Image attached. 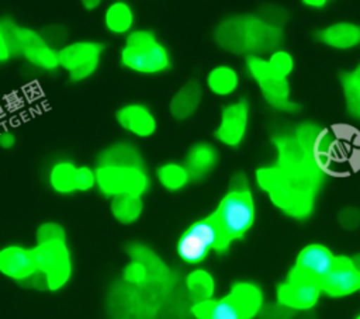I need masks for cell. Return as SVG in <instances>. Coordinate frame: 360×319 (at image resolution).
Returning a JSON list of instances; mask_svg holds the SVG:
<instances>
[{
	"mask_svg": "<svg viewBox=\"0 0 360 319\" xmlns=\"http://www.w3.org/2000/svg\"><path fill=\"white\" fill-rule=\"evenodd\" d=\"M284 39L283 27L257 14H238L224 18L214 30L215 44L225 52L242 56L271 53Z\"/></svg>",
	"mask_w": 360,
	"mask_h": 319,
	"instance_id": "cell-1",
	"label": "cell"
},
{
	"mask_svg": "<svg viewBox=\"0 0 360 319\" xmlns=\"http://www.w3.org/2000/svg\"><path fill=\"white\" fill-rule=\"evenodd\" d=\"M259 187L271 202L291 216H305L312 207L316 173L312 170H284L277 164L256 171Z\"/></svg>",
	"mask_w": 360,
	"mask_h": 319,
	"instance_id": "cell-2",
	"label": "cell"
},
{
	"mask_svg": "<svg viewBox=\"0 0 360 319\" xmlns=\"http://www.w3.org/2000/svg\"><path fill=\"white\" fill-rule=\"evenodd\" d=\"M22 58L30 66L42 72H53L59 67L58 49L42 35L28 27L18 25L4 17L0 21V62Z\"/></svg>",
	"mask_w": 360,
	"mask_h": 319,
	"instance_id": "cell-3",
	"label": "cell"
},
{
	"mask_svg": "<svg viewBox=\"0 0 360 319\" xmlns=\"http://www.w3.org/2000/svg\"><path fill=\"white\" fill-rule=\"evenodd\" d=\"M212 214L228 246L233 240L242 239L252 229L256 208L249 180L245 174L236 173L232 177L226 194Z\"/></svg>",
	"mask_w": 360,
	"mask_h": 319,
	"instance_id": "cell-4",
	"label": "cell"
},
{
	"mask_svg": "<svg viewBox=\"0 0 360 319\" xmlns=\"http://www.w3.org/2000/svg\"><path fill=\"white\" fill-rule=\"evenodd\" d=\"M262 305V289L253 282L239 281L222 298L194 302L191 312L197 319H253Z\"/></svg>",
	"mask_w": 360,
	"mask_h": 319,
	"instance_id": "cell-5",
	"label": "cell"
},
{
	"mask_svg": "<svg viewBox=\"0 0 360 319\" xmlns=\"http://www.w3.org/2000/svg\"><path fill=\"white\" fill-rule=\"evenodd\" d=\"M121 65L135 73L159 74L170 69L166 45L150 30H132L120 53Z\"/></svg>",
	"mask_w": 360,
	"mask_h": 319,
	"instance_id": "cell-6",
	"label": "cell"
},
{
	"mask_svg": "<svg viewBox=\"0 0 360 319\" xmlns=\"http://www.w3.org/2000/svg\"><path fill=\"white\" fill-rule=\"evenodd\" d=\"M228 249L214 214L193 222L177 242V254L187 264L204 261L211 250L222 253Z\"/></svg>",
	"mask_w": 360,
	"mask_h": 319,
	"instance_id": "cell-7",
	"label": "cell"
},
{
	"mask_svg": "<svg viewBox=\"0 0 360 319\" xmlns=\"http://www.w3.org/2000/svg\"><path fill=\"white\" fill-rule=\"evenodd\" d=\"M245 67L250 79L257 84L266 104L276 111L294 112L298 105L291 100L288 77L277 74L269 65L267 58L255 55L245 59Z\"/></svg>",
	"mask_w": 360,
	"mask_h": 319,
	"instance_id": "cell-8",
	"label": "cell"
},
{
	"mask_svg": "<svg viewBox=\"0 0 360 319\" xmlns=\"http://www.w3.org/2000/svg\"><path fill=\"white\" fill-rule=\"evenodd\" d=\"M32 252L38 274L44 277L45 285L49 289L62 288L72 274V261L66 239L37 242Z\"/></svg>",
	"mask_w": 360,
	"mask_h": 319,
	"instance_id": "cell-9",
	"label": "cell"
},
{
	"mask_svg": "<svg viewBox=\"0 0 360 319\" xmlns=\"http://www.w3.org/2000/svg\"><path fill=\"white\" fill-rule=\"evenodd\" d=\"M97 187L105 197L121 194L143 195L149 185L145 166H97Z\"/></svg>",
	"mask_w": 360,
	"mask_h": 319,
	"instance_id": "cell-10",
	"label": "cell"
},
{
	"mask_svg": "<svg viewBox=\"0 0 360 319\" xmlns=\"http://www.w3.org/2000/svg\"><path fill=\"white\" fill-rule=\"evenodd\" d=\"M103 51L104 45L97 41L69 42L58 51L59 67L68 73L72 82H83L98 69Z\"/></svg>",
	"mask_w": 360,
	"mask_h": 319,
	"instance_id": "cell-11",
	"label": "cell"
},
{
	"mask_svg": "<svg viewBox=\"0 0 360 319\" xmlns=\"http://www.w3.org/2000/svg\"><path fill=\"white\" fill-rule=\"evenodd\" d=\"M248 126L249 103L245 98H239L222 107L219 124L214 131V136L219 143L228 148H238L246 136Z\"/></svg>",
	"mask_w": 360,
	"mask_h": 319,
	"instance_id": "cell-12",
	"label": "cell"
},
{
	"mask_svg": "<svg viewBox=\"0 0 360 319\" xmlns=\"http://www.w3.org/2000/svg\"><path fill=\"white\" fill-rule=\"evenodd\" d=\"M321 282L309 277L291 273L277 289L278 302L288 309H311L321 297Z\"/></svg>",
	"mask_w": 360,
	"mask_h": 319,
	"instance_id": "cell-13",
	"label": "cell"
},
{
	"mask_svg": "<svg viewBox=\"0 0 360 319\" xmlns=\"http://www.w3.org/2000/svg\"><path fill=\"white\" fill-rule=\"evenodd\" d=\"M338 257L323 245L312 243L305 246L297 257L295 266L291 273L309 277L316 281H322L326 274L336 264Z\"/></svg>",
	"mask_w": 360,
	"mask_h": 319,
	"instance_id": "cell-14",
	"label": "cell"
},
{
	"mask_svg": "<svg viewBox=\"0 0 360 319\" xmlns=\"http://www.w3.org/2000/svg\"><path fill=\"white\" fill-rule=\"evenodd\" d=\"M118 125L138 138H148L156 132L158 121L152 110L142 103H128L115 112Z\"/></svg>",
	"mask_w": 360,
	"mask_h": 319,
	"instance_id": "cell-15",
	"label": "cell"
},
{
	"mask_svg": "<svg viewBox=\"0 0 360 319\" xmlns=\"http://www.w3.org/2000/svg\"><path fill=\"white\" fill-rule=\"evenodd\" d=\"M321 288L330 297L350 295L360 289V268L347 259L340 257L321 281Z\"/></svg>",
	"mask_w": 360,
	"mask_h": 319,
	"instance_id": "cell-16",
	"label": "cell"
},
{
	"mask_svg": "<svg viewBox=\"0 0 360 319\" xmlns=\"http://www.w3.org/2000/svg\"><path fill=\"white\" fill-rule=\"evenodd\" d=\"M315 39L335 51H353L360 46V24L356 21H335L314 32Z\"/></svg>",
	"mask_w": 360,
	"mask_h": 319,
	"instance_id": "cell-17",
	"label": "cell"
},
{
	"mask_svg": "<svg viewBox=\"0 0 360 319\" xmlns=\"http://www.w3.org/2000/svg\"><path fill=\"white\" fill-rule=\"evenodd\" d=\"M0 271L3 275L24 281L38 274L32 249L11 245L0 252Z\"/></svg>",
	"mask_w": 360,
	"mask_h": 319,
	"instance_id": "cell-18",
	"label": "cell"
},
{
	"mask_svg": "<svg viewBox=\"0 0 360 319\" xmlns=\"http://www.w3.org/2000/svg\"><path fill=\"white\" fill-rule=\"evenodd\" d=\"M218 150L208 142L191 145L184 157V166L188 170L191 181H201L210 176L218 164Z\"/></svg>",
	"mask_w": 360,
	"mask_h": 319,
	"instance_id": "cell-19",
	"label": "cell"
},
{
	"mask_svg": "<svg viewBox=\"0 0 360 319\" xmlns=\"http://www.w3.org/2000/svg\"><path fill=\"white\" fill-rule=\"evenodd\" d=\"M201 84L197 80H188L173 94L169 103V111L174 119L186 121L197 112V110L201 105Z\"/></svg>",
	"mask_w": 360,
	"mask_h": 319,
	"instance_id": "cell-20",
	"label": "cell"
},
{
	"mask_svg": "<svg viewBox=\"0 0 360 319\" xmlns=\"http://www.w3.org/2000/svg\"><path fill=\"white\" fill-rule=\"evenodd\" d=\"M135 22V13L125 0H115L108 4L104 13V25L112 35H128Z\"/></svg>",
	"mask_w": 360,
	"mask_h": 319,
	"instance_id": "cell-21",
	"label": "cell"
},
{
	"mask_svg": "<svg viewBox=\"0 0 360 319\" xmlns=\"http://www.w3.org/2000/svg\"><path fill=\"white\" fill-rule=\"evenodd\" d=\"M205 83L212 94L228 97L239 87V73L231 65H217L208 72Z\"/></svg>",
	"mask_w": 360,
	"mask_h": 319,
	"instance_id": "cell-22",
	"label": "cell"
},
{
	"mask_svg": "<svg viewBox=\"0 0 360 319\" xmlns=\"http://www.w3.org/2000/svg\"><path fill=\"white\" fill-rule=\"evenodd\" d=\"M145 166L139 150L127 142H120L104 149L97 157V166Z\"/></svg>",
	"mask_w": 360,
	"mask_h": 319,
	"instance_id": "cell-23",
	"label": "cell"
},
{
	"mask_svg": "<svg viewBox=\"0 0 360 319\" xmlns=\"http://www.w3.org/2000/svg\"><path fill=\"white\" fill-rule=\"evenodd\" d=\"M142 195L121 194L111 198V214L118 222L124 225H129L138 221L142 214Z\"/></svg>",
	"mask_w": 360,
	"mask_h": 319,
	"instance_id": "cell-24",
	"label": "cell"
},
{
	"mask_svg": "<svg viewBox=\"0 0 360 319\" xmlns=\"http://www.w3.org/2000/svg\"><path fill=\"white\" fill-rule=\"evenodd\" d=\"M156 177L160 185L167 191H180L191 181L184 163L177 162H167L160 164L156 170Z\"/></svg>",
	"mask_w": 360,
	"mask_h": 319,
	"instance_id": "cell-25",
	"label": "cell"
},
{
	"mask_svg": "<svg viewBox=\"0 0 360 319\" xmlns=\"http://www.w3.org/2000/svg\"><path fill=\"white\" fill-rule=\"evenodd\" d=\"M76 170L75 166L69 160L56 162L49 171V184L53 191L59 194H70L76 191Z\"/></svg>",
	"mask_w": 360,
	"mask_h": 319,
	"instance_id": "cell-26",
	"label": "cell"
},
{
	"mask_svg": "<svg viewBox=\"0 0 360 319\" xmlns=\"http://www.w3.org/2000/svg\"><path fill=\"white\" fill-rule=\"evenodd\" d=\"M347 111L360 118V62L340 76Z\"/></svg>",
	"mask_w": 360,
	"mask_h": 319,
	"instance_id": "cell-27",
	"label": "cell"
},
{
	"mask_svg": "<svg viewBox=\"0 0 360 319\" xmlns=\"http://www.w3.org/2000/svg\"><path fill=\"white\" fill-rule=\"evenodd\" d=\"M187 287L194 302L207 301L214 294V280L205 270H195L187 277Z\"/></svg>",
	"mask_w": 360,
	"mask_h": 319,
	"instance_id": "cell-28",
	"label": "cell"
},
{
	"mask_svg": "<svg viewBox=\"0 0 360 319\" xmlns=\"http://www.w3.org/2000/svg\"><path fill=\"white\" fill-rule=\"evenodd\" d=\"M267 62L277 74L284 77H288L294 70V58L288 51L283 48H278L269 53Z\"/></svg>",
	"mask_w": 360,
	"mask_h": 319,
	"instance_id": "cell-29",
	"label": "cell"
},
{
	"mask_svg": "<svg viewBox=\"0 0 360 319\" xmlns=\"http://www.w3.org/2000/svg\"><path fill=\"white\" fill-rule=\"evenodd\" d=\"M97 185L96 170L89 166H79L76 170V191H89Z\"/></svg>",
	"mask_w": 360,
	"mask_h": 319,
	"instance_id": "cell-30",
	"label": "cell"
},
{
	"mask_svg": "<svg viewBox=\"0 0 360 319\" xmlns=\"http://www.w3.org/2000/svg\"><path fill=\"white\" fill-rule=\"evenodd\" d=\"M42 35L45 37V39L53 46L56 48L58 51L66 45V41H68V31L66 28H63L62 25H51V27H46L44 28L42 31Z\"/></svg>",
	"mask_w": 360,
	"mask_h": 319,
	"instance_id": "cell-31",
	"label": "cell"
},
{
	"mask_svg": "<svg viewBox=\"0 0 360 319\" xmlns=\"http://www.w3.org/2000/svg\"><path fill=\"white\" fill-rule=\"evenodd\" d=\"M149 274V270L146 268V266L138 260L132 261L131 264H128L124 270V277L125 280H128L132 284H141L146 280Z\"/></svg>",
	"mask_w": 360,
	"mask_h": 319,
	"instance_id": "cell-32",
	"label": "cell"
},
{
	"mask_svg": "<svg viewBox=\"0 0 360 319\" xmlns=\"http://www.w3.org/2000/svg\"><path fill=\"white\" fill-rule=\"evenodd\" d=\"M53 239H66L63 228L55 222L42 223L38 228L37 240L41 242V240H53Z\"/></svg>",
	"mask_w": 360,
	"mask_h": 319,
	"instance_id": "cell-33",
	"label": "cell"
},
{
	"mask_svg": "<svg viewBox=\"0 0 360 319\" xmlns=\"http://www.w3.org/2000/svg\"><path fill=\"white\" fill-rule=\"evenodd\" d=\"M15 145V136L13 132L10 131H4L1 135H0V146L3 149H10Z\"/></svg>",
	"mask_w": 360,
	"mask_h": 319,
	"instance_id": "cell-34",
	"label": "cell"
},
{
	"mask_svg": "<svg viewBox=\"0 0 360 319\" xmlns=\"http://www.w3.org/2000/svg\"><path fill=\"white\" fill-rule=\"evenodd\" d=\"M301 3L312 10H322L323 7L328 6V0H301Z\"/></svg>",
	"mask_w": 360,
	"mask_h": 319,
	"instance_id": "cell-35",
	"label": "cell"
},
{
	"mask_svg": "<svg viewBox=\"0 0 360 319\" xmlns=\"http://www.w3.org/2000/svg\"><path fill=\"white\" fill-rule=\"evenodd\" d=\"M82 1V6L89 10V11H93L96 10L100 4H101V0H80Z\"/></svg>",
	"mask_w": 360,
	"mask_h": 319,
	"instance_id": "cell-36",
	"label": "cell"
},
{
	"mask_svg": "<svg viewBox=\"0 0 360 319\" xmlns=\"http://www.w3.org/2000/svg\"><path fill=\"white\" fill-rule=\"evenodd\" d=\"M328 1H333V0H328Z\"/></svg>",
	"mask_w": 360,
	"mask_h": 319,
	"instance_id": "cell-37",
	"label": "cell"
},
{
	"mask_svg": "<svg viewBox=\"0 0 360 319\" xmlns=\"http://www.w3.org/2000/svg\"><path fill=\"white\" fill-rule=\"evenodd\" d=\"M357 319H360V318H357Z\"/></svg>",
	"mask_w": 360,
	"mask_h": 319,
	"instance_id": "cell-38",
	"label": "cell"
}]
</instances>
